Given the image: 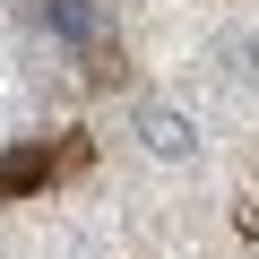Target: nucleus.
Wrapping results in <instances>:
<instances>
[{"instance_id":"1","label":"nucleus","mask_w":259,"mask_h":259,"mask_svg":"<svg viewBox=\"0 0 259 259\" xmlns=\"http://www.w3.org/2000/svg\"><path fill=\"white\" fill-rule=\"evenodd\" d=\"M139 147L156 164H199V121L182 104H139Z\"/></svg>"},{"instance_id":"2","label":"nucleus","mask_w":259,"mask_h":259,"mask_svg":"<svg viewBox=\"0 0 259 259\" xmlns=\"http://www.w3.org/2000/svg\"><path fill=\"white\" fill-rule=\"evenodd\" d=\"M35 18L52 35H69V44H95L104 35V9H95V0H35Z\"/></svg>"},{"instance_id":"3","label":"nucleus","mask_w":259,"mask_h":259,"mask_svg":"<svg viewBox=\"0 0 259 259\" xmlns=\"http://www.w3.org/2000/svg\"><path fill=\"white\" fill-rule=\"evenodd\" d=\"M216 61H225L233 87H259V26H233V35L216 44Z\"/></svg>"}]
</instances>
